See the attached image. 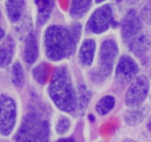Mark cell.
Wrapping results in <instances>:
<instances>
[{
    "instance_id": "cell-1",
    "label": "cell",
    "mask_w": 151,
    "mask_h": 142,
    "mask_svg": "<svg viewBox=\"0 0 151 142\" xmlns=\"http://www.w3.org/2000/svg\"><path fill=\"white\" fill-rule=\"evenodd\" d=\"M50 93L56 105L65 111H72L76 107V97L69 79L68 72L64 68L55 71L50 86Z\"/></svg>"
},
{
    "instance_id": "cell-2",
    "label": "cell",
    "mask_w": 151,
    "mask_h": 142,
    "mask_svg": "<svg viewBox=\"0 0 151 142\" xmlns=\"http://www.w3.org/2000/svg\"><path fill=\"white\" fill-rule=\"evenodd\" d=\"M75 44V40L71 32L62 27H51L46 32V53L52 60H60L69 55L73 51Z\"/></svg>"
},
{
    "instance_id": "cell-3",
    "label": "cell",
    "mask_w": 151,
    "mask_h": 142,
    "mask_svg": "<svg viewBox=\"0 0 151 142\" xmlns=\"http://www.w3.org/2000/svg\"><path fill=\"white\" fill-rule=\"evenodd\" d=\"M47 124L36 116H28L18 136L19 142H48Z\"/></svg>"
},
{
    "instance_id": "cell-4",
    "label": "cell",
    "mask_w": 151,
    "mask_h": 142,
    "mask_svg": "<svg viewBox=\"0 0 151 142\" xmlns=\"http://www.w3.org/2000/svg\"><path fill=\"white\" fill-rule=\"evenodd\" d=\"M16 106L14 100L5 94H0V134L10 135L16 122Z\"/></svg>"
},
{
    "instance_id": "cell-5",
    "label": "cell",
    "mask_w": 151,
    "mask_h": 142,
    "mask_svg": "<svg viewBox=\"0 0 151 142\" xmlns=\"http://www.w3.org/2000/svg\"><path fill=\"white\" fill-rule=\"evenodd\" d=\"M150 84L147 77L140 75L134 79L128 88L125 96V103L130 108L141 105L147 98Z\"/></svg>"
},
{
    "instance_id": "cell-6",
    "label": "cell",
    "mask_w": 151,
    "mask_h": 142,
    "mask_svg": "<svg viewBox=\"0 0 151 142\" xmlns=\"http://www.w3.org/2000/svg\"><path fill=\"white\" fill-rule=\"evenodd\" d=\"M112 19V11L109 5L97 9L91 15L87 23V29L94 33L105 32L110 26Z\"/></svg>"
},
{
    "instance_id": "cell-7",
    "label": "cell",
    "mask_w": 151,
    "mask_h": 142,
    "mask_svg": "<svg viewBox=\"0 0 151 142\" xmlns=\"http://www.w3.org/2000/svg\"><path fill=\"white\" fill-rule=\"evenodd\" d=\"M118 54V47L112 40H106L103 43L100 50V63L102 74L107 76L110 74Z\"/></svg>"
},
{
    "instance_id": "cell-8",
    "label": "cell",
    "mask_w": 151,
    "mask_h": 142,
    "mask_svg": "<svg viewBox=\"0 0 151 142\" xmlns=\"http://www.w3.org/2000/svg\"><path fill=\"white\" fill-rule=\"evenodd\" d=\"M138 71V65L131 57L122 56L116 67V77L120 82H127L137 75Z\"/></svg>"
},
{
    "instance_id": "cell-9",
    "label": "cell",
    "mask_w": 151,
    "mask_h": 142,
    "mask_svg": "<svg viewBox=\"0 0 151 142\" xmlns=\"http://www.w3.org/2000/svg\"><path fill=\"white\" fill-rule=\"evenodd\" d=\"M142 29V23L137 12L131 10L123 20L122 35L125 39H131L137 35Z\"/></svg>"
},
{
    "instance_id": "cell-10",
    "label": "cell",
    "mask_w": 151,
    "mask_h": 142,
    "mask_svg": "<svg viewBox=\"0 0 151 142\" xmlns=\"http://www.w3.org/2000/svg\"><path fill=\"white\" fill-rule=\"evenodd\" d=\"M14 40L10 36H6L0 43V68L4 69L11 63L15 52Z\"/></svg>"
},
{
    "instance_id": "cell-11",
    "label": "cell",
    "mask_w": 151,
    "mask_h": 142,
    "mask_svg": "<svg viewBox=\"0 0 151 142\" xmlns=\"http://www.w3.org/2000/svg\"><path fill=\"white\" fill-rule=\"evenodd\" d=\"M150 111L147 105H141L137 107L130 108L125 114V121L130 126H135L141 123Z\"/></svg>"
},
{
    "instance_id": "cell-12",
    "label": "cell",
    "mask_w": 151,
    "mask_h": 142,
    "mask_svg": "<svg viewBox=\"0 0 151 142\" xmlns=\"http://www.w3.org/2000/svg\"><path fill=\"white\" fill-rule=\"evenodd\" d=\"M95 51V43L91 39L83 41L79 50V60L84 66H89L92 63Z\"/></svg>"
},
{
    "instance_id": "cell-13",
    "label": "cell",
    "mask_w": 151,
    "mask_h": 142,
    "mask_svg": "<svg viewBox=\"0 0 151 142\" xmlns=\"http://www.w3.org/2000/svg\"><path fill=\"white\" fill-rule=\"evenodd\" d=\"M151 41L148 36L145 34L137 35L132 39L131 44V50L138 57L144 55L150 49Z\"/></svg>"
},
{
    "instance_id": "cell-14",
    "label": "cell",
    "mask_w": 151,
    "mask_h": 142,
    "mask_svg": "<svg viewBox=\"0 0 151 142\" xmlns=\"http://www.w3.org/2000/svg\"><path fill=\"white\" fill-rule=\"evenodd\" d=\"M38 55V47L36 38L32 33L29 34L25 40L24 59L29 64L36 60Z\"/></svg>"
},
{
    "instance_id": "cell-15",
    "label": "cell",
    "mask_w": 151,
    "mask_h": 142,
    "mask_svg": "<svg viewBox=\"0 0 151 142\" xmlns=\"http://www.w3.org/2000/svg\"><path fill=\"white\" fill-rule=\"evenodd\" d=\"M4 5L9 20L12 23L17 22L22 16L24 2L23 1H6Z\"/></svg>"
},
{
    "instance_id": "cell-16",
    "label": "cell",
    "mask_w": 151,
    "mask_h": 142,
    "mask_svg": "<svg viewBox=\"0 0 151 142\" xmlns=\"http://www.w3.org/2000/svg\"><path fill=\"white\" fill-rule=\"evenodd\" d=\"M38 7V22L40 25L45 23L50 16L53 7V2L51 1H36Z\"/></svg>"
},
{
    "instance_id": "cell-17",
    "label": "cell",
    "mask_w": 151,
    "mask_h": 142,
    "mask_svg": "<svg viewBox=\"0 0 151 142\" xmlns=\"http://www.w3.org/2000/svg\"><path fill=\"white\" fill-rule=\"evenodd\" d=\"M115 105V100L112 96H105L97 103L96 110L100 115H106L111 110Z\"/></svg>"
},
{
    "instance_id": "cell-18",
    "label": "cell",
    "mask_w": 151,
    "mask_h": 142,
    "mask_svg": "<svg viewBox=\"0 0 151 142\" xmlns=\"http://www.w3.org/2000/svg\"><path fill=\"white\" fill-rule=\"evenodd\" d=\"M11 81L16 87H22L24 81V75L22 66L19 62H16L11 69Z\"/></svg>"
},
{
    "instance_id": "cell-19",
    "label": "cell",
    "mask_w": 151,
    "mask_h": 142,
    "mask_svg": "<svg viewBox=\"0 0 151 142\" xmlns=\"http://www.w3.org/2000/svg\"><path fill=\"white\" fill-rule=\"evenodd\" d=\"M50 75V66L46 63L38 65L32 70V75L35 80L40 84H44Z\"/></svg>"
},
{
    "instance_id": "cell-20",
    "label": "cell",
    "mask_w": 151,
    "mask_h": 142,
    "mask_svg": "<svg viewBox=\"0 0 151 142\" xmlns=\"http://www.w3.org/2000/svg\"><path fill=\"white\" fill-rule=\"evenodd\" d=\"M91 4V1H72L70 14L73 17L78 18L85 14Z\"/></svg>"
},
{
    "instance_id": "cell-21",
    "label": "cell",
    "mask_w": 151,
    "mask_h": 142,
    "mask_svg": "<svg viewBox=\"0 0 151 142\" xmlns=\"http://www.w3.org/2000/svg\"><path fill=\"white\" fill-rule=\"evenodd\" d=\"M69 126H70V122L69 119L66 117H61L58 122L56 130L59 134H63L67 132Z\"/></svg>"
},
{
    "instance_id": "cell-22",
    "label": "cell",
    "mask_w": 151,
    "mask_h": 142,
    "mask_svg": "<svg viewBox=\"0 0 151 142\" xmlns=\"http://www.w3.org/2000/svg\"><path fill=\"white\" fill-rule=\"evenodd\" d=\"M88 98H89V94L88 91L85 88H81L80 90V105H81V108H86L87 105V103H88Z\"/></svg>"
},
{
    "instance_id": "cell-23",
    "label": "cell",
    "mask_w": 151,
    "mask_h": 142,
    "mask_svg": "<svg viewBox=\"0 0 151 142\" xmlns=\"http://www.w3.org/2000/svg\"><path fill=\"white\" fill-rule=\"evenodd\" d=\"M142 16L147 23L151 24V1L147 2L142 10Z\"/></svg>"
},
{
    "instance_id": "cell-24",
    "label": "cell",
    "mask_w": 151,
    "mask_h": 142,
    "mask_svg": "<svg viewBox=\"0 0 151 142\" xmlns=\"http://www.w3.org/2000/svg\"><path fill=\"white\" fill-rule=\"evenodd\" d=\"M4 38H5V32L1 25V12H0V42H1Z\"/></svg>"
},
{
    "instance_id": "cell-25",
    "label": "cell",
    "mask_w": 151,
    "mask_h": 142,
    "mask_svg": "<svg viewBox=\"0 0 151 142\" xmlns=\"http://www.w3.org/2000/svg\"><path fill=\"white\" fill-rule=\"evenodd\" d=\"M147 129H148V131H150V132H151V115L150 116V117H149L148 120H147Z\"/></svg>"
},
{
    "instance_id": "cell-26",
    "label": "cell",
    "mask_w": 151,
    "mask_h": 142,
    "mask_svg": "<svg viewBox=\"0 0 151 142\" xmlns=\"http://www.w3.org/2000/svg\"><path fill=\"white\" fill-rule=\"evenodd\" d=\"M58 142H75V141H74L73 140H71V139H63V140H60V141Z\"/></svg>"
},
{
    "instance_id": "cell-27",
    "label": "cell",
    "mask_w": 151,
    "mask_h": 142,
    "mask_svg": "<svg viewBox=\"0 0 151 142\" xmlns=\"http://www.w3.org/2000/svg\"><path fill=\"white\" fill-rule=\"evenodd\" d=\"M125 142H136V141H133V140H127V141H125Z\"/></svg>"
},
{
    "instance_id": "cell-28",
    "label": "cell",
    "mask_w": 151,
    "mask_h": 142,
    "mask_svg": "<svg viewBox=\"0 0 151 142\" xmlns=\"http://www.w3.org/2000/svg\"><path fill=\"white\" fill-rule=\"evenodd\" d=\"M150 100H151V95H150Z\"/></svg>"
}]
</instances>
